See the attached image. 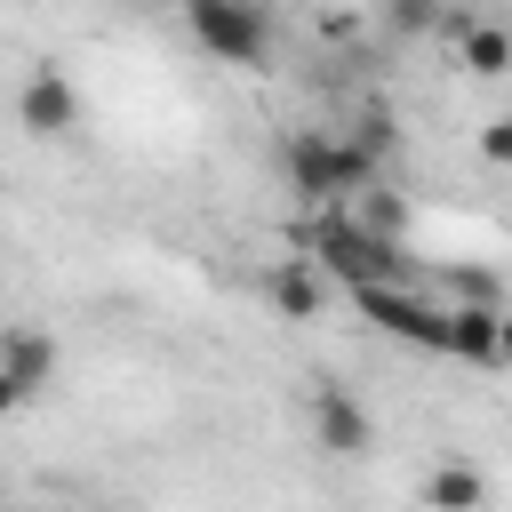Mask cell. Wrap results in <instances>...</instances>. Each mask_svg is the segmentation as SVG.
Here are the masks:
<instances>
[{"label":"cell","mask_w":512,"mask_h":512,"mask_svg":"<svg viewBox=\"0 0 512 512\" xmlns=\"http://www.w3.org/2000/svg\"><path fill=\"white\" fill-rule=\"evenodd\" d=\"M296 240H304V264L320 280H344V288H408V248L368 240L344 208H312L296 224Z\"/></svg>","instance_id":"6da1fadb"},{"label":"cell","mask_w":512,"mask_h":512,"mask_svg":"<svg viewBox=\"0 0 512 512\" xmlns=\"http://www.w3.org/2000/svg\"><path fill=\"white\" fill-rule=\"evenodd\" d=\"M280 168H288V184L304 192V208H344V200H360V192L384 176V168L360 160L352 136H336V128H296V136L280 144Z\"/></svg>","instance_id":"7a4b0ae2"},{"label":"cell","mask_w":512,"mask_h":512,"mask_svg":"<svg viewBox=\"0 0 512 512\" xmlns=\"http://www.w3.org/2000/svg\"><path fill=\"white\" fill-rule=\"evenodd\" d=\"M192 40L216 64H264L272 56V16L256 0H192Z\"/></svg>","instance_id":"3957f363"},{"label":"cell","mask_w":512,"mask_h":512,"mask_svg":"<svg viewBox=\"0 0 512 512\" xmlns=\"http://www.w3.org/2000/svg\"><path fill=\"white\" fill-rule=\"evenodd\" d=\"M352 304H360V320H376L384 336L424 344V352H448V312L424 304L416 288H352Z\"/></svg>","instance_id":"277c9868"},{"label":"cell","mask_w":512,"mask_h":512,"mask_svg":"<svg viewBox=\"0 0 512 512\" xmlns=\"http://www.w3.org/2000/svg\"><path fill=\"white\" fill-rule=\"evenodd\" d=\"M16 128L40 136V144H56V136L80 128V88L64 80V64H32V72H24V88H16Z\"/></svg>","instance_id":"5b68a950"},{"label":"cell","mask_w":512,"mask_h":512,"mask_svg":"<svg viewBox=\"0 0 512 512\" xmlns=\"http://www.w3.org/2000/svg\"><path fill=\"white\" fill-rule=\"evenodd\" d=\"M312 440H320V456H344V464H360V456L376 448L368 408H360L336 376H320V384H312Z\"/></svg>","instance_id":"8992f818"},{"label":"cell","mask_w":512,"mask_h":512,"mask_svg":"<svg viewBox=\"0 0 512 512\" xmlns=\"http://www.w3.org/2000/svg\"><path fill=\"white\" fill-rule=\"evenodd\" d=\"M0 376L32 400V392H48V376H56V336H40V328H0Z\"/></svg>","instance_id":"52a82bcc"},{"label":"cell","mask_w":512,"mask_h":512,"mask_svg":"<svg viewBox=\"0 0 512 512\" xmlns=\"http://www.w3.org/2000/svg\"><path fill=\"white\" fill-rule=\"evenodd\" d=\"M456 64H464L472 80H504V72H512V24H496V16H464V32H456Z\"/></svg>","instance_id":"ba28073f"},{"label":"cell","mask_w":512,"mask_h":512,"mask_svg":"<svg viewBox=\"0 0 512 512\" xmlns=\"http://www.w3.org/2000/svg\"><path fill=\"white\" fill-rule=\"evenodd\" d=\"M496 328H504V312H488V304H448V360L496 368Z\"/></svg>","instance_id":"9c48e42d"},{"label":"cell","mask_w":512,"mask_h":512,"mask_svg":"<svg viewBox=\"0 0 512 512\" xmlns=\"http://www.w3.org/2000/svg\"><path fill=\"white\" fill-rule=\"evenodd\" d=\"M264 288H272V304H280L288 320H320V304H328V280H320V272H312L304 256H280Z\"/></svg>","instance_id":"30bf717a"},{"label":"cell","mask_w":512,"mask_h":512,"mask_svg":"<svg viewBox=\"0 0 512 512\" xmlns=\"http://www.w3.org/2000/svg\"><path fill=\"white\" fill-rule=\"evenodd\" d=\"M424 504L432 512H488V480L472 472V464H432V480H424Z\"/></svg>","instance_id":"8fae6325"},{"label":"cell","mask_w":512,"mask_h":512,"mask_svg":"<svg viewBox=\"0 0 512 512\" xmlns=\"http://www.w3.org/2000/svg\"><path fill=\"white\" fill-rule=\"evenodd\" d=\"M344 216H352L368 240H384V248H400V232H408V200H400V192H384V184H368Z\"/></svg>","instance_id":"7c38bea8"},{"label":"cell","mask_w":512,"mask_h":512,"mask_svg":"<svg viewBox=\"0 0 512 512\" xmlns=\"http://www.w3.org/2000/svg\"><path fill=\"white\" fill-rule=\"evenodd\" d=\"M352 152H360V160H376V168L400 152V120H392V104H368V112L352 120Z\"/></svg>","instance_id":"4fadbf2b"},{"label":"cell","mask_w":512,"mask_h":512,"mask_svg":"<svg viewBox=\"0 0 512 512\" xmlns=\"http://www.w3.org/2000/svg\"><path fill=\"white\" fill-rule=\"evenodd\" d=\"M448 304H488V312H504V288H496V272H480V264H448Z\"/></svg>","instance_id":"5bb4252c"},{"label":"cell","mask_w":512,"mask_h":512,"mask_svg":"<svg viewBox=\"0 0 512 512\" xmlns=\"http://www.w3.org/2000/svg\"><path fill=\"white\" fill-rule=\"evenodd\" d=\"M384 32H400V40L440 32V8H432V0H392V8H384Z\"/></svg>","instance_id":"9a60e30c"},{"label":"cell","mask_w":512,"mask_h":512,"mask_svg":"<svg viewBox=\"0 0 512 512\" xmlns=\"http://www.w3.org/2000/svg\"><path fill=\"white\" fill-rule=\"evenodd\" d=\"M480 160H496V168H512V112H496V120L480 128Z\"/></svg>","instance_id":"2e32d148"},{"label":"cell","mask_w":512,"mask_h":512,"mask_svg":"<svg viewBox=\"0 0 512 512\" xmlns=\"http://www.w3.org/2000/svg\"><path fill=\"white\" fill-rule=\"evenodd\" d=\"M16 408H24V392H16L8 376H0V416H16Z\"/></svg>","instance_id":"e0dca14e"},{"label":"cell","mask_w":512,"mask_h":512,"mask_svg":"<svg viewBox=\"0 0 512 512\" xmlns=\"http://www.w3.org/2000/svg\"><path fill=\"white\" fill-rule=\"evenodd\" d=\"M496 360L512 368V312H504V328H496Z\"/></svg>","instance_id":"ac0fdd59"}]
</instances>
